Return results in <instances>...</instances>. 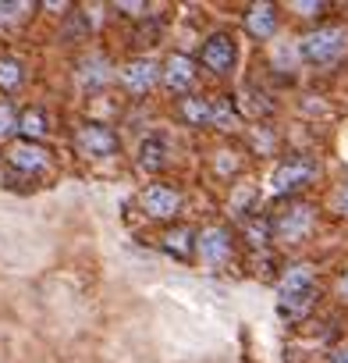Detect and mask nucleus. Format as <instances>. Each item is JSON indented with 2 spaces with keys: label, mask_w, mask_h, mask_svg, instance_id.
I'll list each match as a JSON object with an SVG mask.
<instances>
[{
  "label": "nucleus",
  "mask_w": 348,
  "mask_h": 363,
  "mask_svg": "<svg viewBox=\"0 0 348 363\" xmlns=\"http://www.w3.org/2000/svg\"><path fill=\"white\" fill-rule=\"evenodd\" d=\"M245 33L253 40H270L277 33V8L274 4H253L245 11Z\"/></svg>",
  "instance_id": "12"
},
{
  "label": "nucleus",
  "mask_w": 348,
  "mask_h": 363,
  "mask_svg": "<svg viewBox=\"0 0 348 363\" xmlns=\"http://www.w3.org/2000/svg\"><path fill=\"white\" fill-rule=\"evenodd\" d=\"M291 8H295V11H306V18H313V11H316V15L323 11V4H291Z\"/></svg>",
  "instance_id": "21"
},
{
  "label": "nucleus",
  "mask_w": 348,
  "mask_h": 363,
  "mask_svg": "<svg viewBox=\"0 0 348 363\" xmlns=\"http://www.w3.org/2000/svg\"><path fill=\"white\" fill-rule=\"evenodd\" d=\"M163 75V68L149 57H135L121 68V82L128 86V93H149L156 86V79Z\"/></svg>",
  "instance_id": "10"
},
{
  "label": "nucleus",
  "mask_w": 348,
  "mask_h": 363,
  "mask_svg": "<svg viewBox=\"0 0 348 363\" xmlns=\"http://www.w3.org/2000/svg\"><path fill=\"white\" fill-rule=\"evenodd\" d=\"M178 114H182V121H189L196 128L214 125V100H207V96H185L178 104Z\"/></svg>",
  "instance_id": "13"
},
{
  "label": "nucleus",
  "mask_w": 348,
  "mask_h": 363,
  "mask_svg": "<svg viewBox=\"0 0 348 363\" xmlns=\"http://www.w3.org/2000/svg\"><path fill=\"white\" fill-rule=\"evenodd\" d=\"M139 207L146 218L153 221H170L182 214V193L174 186H163V182H156V186H146L142 196H139Z\"/></svg>",
  "instance_id": "5"
},
{
  "label": "nucleus",
  "mask_w": 348,
  "mask_h": 363,
  "mask_svg": "<svg viewBox=\"0 0 348 363\" xmlns=\"http://www.w3.org/2000/svg\"><path fill=\"white\" fill-rule=\"evenodd\" d=\"M8 164L15 167V171H25V174H36V171H43L47 164H50V153L40 146V143H18V146H11V153H8Z\"/></svg>",
  "instance_id": "11"
},
{
  "label": "nucleus",
  "mask_w": 348,
  "mask_h": 363,
  "mask_svg": "<svg viewBox=\"0 0 348 363\" xmlns=\"http://www.w3.org/2000/svg\"><path fill=\"white\" fill-rule=\"evenodd\" d=\"M22 82H25V68H22V61H15V57H0V89H4V93H15Z\"/></svg>",
  "instance_id": "18"
},
{
  "label": "nucleus",
  "mask_w": 348,
  "mask_h": 363,
  "mask_svg": "<svg viewBox=\"0 0 348 363\" xmlns=\"http://www.w3.org/2000/svg\"><path fill=\"white\" fill-rule=\"evenodd\" d=\"M139 167L149 171V174H156V171L167 167V146H163V139H146L139 146Z\"/></svg>",
  "instance_id": "16"
},
{
  "label": "nucleus",
  "mask_w": 348,
  "mask_h": 363,
  "mask_svg": "<svg viewBox=\"0 0 348 363\" xmlns=\"http://www.w3.org/2000/svg\"><path fill=\"white\" fill-rule=\"evenodd\" d=\"M18 114H15V107H11V100H0V143H4L8 135H15L18 132Z\"/></svg>",
  "instance_id": "20"
},
{
  "label": "nucleus",
  "mask_w": 348,
  "mask_h": 363,
  "mask_svg": "<svg viewBox=\"0 0 348 363\" xmlns=\"http://www.w3.org/2000/svg\"><path fill=\"white\" fill-rule=\"evenodd\" d=\"M313 207L309 203H288V211H281L274 221H270V232L281 239V242H288V246H295V242H302L309 232H313Z\"/></svg>",
  "instance_id": "4"
},
{
  "label": "nucleus",
  "mask_w": 348,
  "mask_h": 363,
  "mask_svg": "<svg viewBox=\"0 0 348 363\" xmlns=\"http://www.w3.org/2000/svg\"><path fill=\"white\" fill-rule=\"evenodd\" d=\"M18 135H22L25 143H36V139L47 135V114H43V107H29V111L22 114V121H18Z\"/></svg>",
  "instance_id": "17"
},
{
  "label": "nucleus",
  "mask_w": 348,
  "mask_h": 363,
  "mask_svg": "<svg viewBox=\"0 0 348 363\" xmlns=\"http://www.w3.org/2000/svg\"><path fill=\"white\" fill-rule=\"evenodd\" d=\"M235 61H238V43L231 33H214L207 43H203V65L214 72V75H231L235 72Z\"/></svg>",
  "instance_id": "8"
},
{
  "label": "nucleus",
  "mask_w": 348,
  "mask_h": 363,
  "mask_svg": "<svg viewBox=\"0 0 348 363\" xmlns=\"http://www.w3.org/2000/svg\"><path fill=\"white\" fill-rule=\"evenodd\" d=\"M337 211H341V214H348V186L337 193Z\"/></svg>",
  "instance_id": "23"
},
{
  "label": "nucleus",
  "mask_w": 348,
  "mask_h": 363,
  "mask_svg": "<svg viewBox=\"0 0 348 363\" xmlns=\"http://www.w3.org/2000/svg\"><path fill=\"white\" fill-rule=\"evenodd\" d=\"M316 178V164L309 157H288L274 167L270 174V193L274 196H291L298 193L302 186H309V182Z\"/></svg>",
  "instance_id": "3"
},
{
  "label": "nucleus",
  "mask_w": 348,
  "mask_h": 363,
  "mask_svg": "<svg viewBox=\"0 0 348 363\" xmlns=\"http://www.w3.org/2000/svg\"><path fill=\"white\" fill-rule=\"evenodd\" d=\"M344 50H348V29H341V26H320L298 40V57L316 68L334 65Z\"/></svg>",
  "instance_id": "2"
},
{
  "label": "nucleus",
  "mask_w": 348,
  "mask_h": 363,
  "mask_svg": "<svg viewBox=\"0 0 348 363\" xmlns=\"http://www.w3.org/2000/svg\"><path fill=\"white\" fill-rule=\"evenodd\" d=\"M160 82L170 89V93H189L196 86V61L189 54H170L163 61V75Z\"/></svg>",
  "instance_id": "9"
},
{
  "label": "nucleus",
  "mask_w": 348,
  "mask_h": 363,
  "mask_svg": "<svg viewBox=\"0 0 348 363\" xmlns=\"http://www.w3.org/2000/svg\"><path fill=\"white\" fill-rule=\"evenodd\" d=\"M196 235H199V232H192V228H174V232H167V235H163V253L178 257V260H192V253H196Z\"/></svg>",
  "instance_id": "14"
},
{
  "label": "nucleus",
  "mask_w": 348,
  "mask_h": 363,
  "mask_svg": "<svg viewBox=\"0 0 348 363\" xmlns=\"http://www.w3.org/2000/svg\"><path fill=\"white\" fill-rule=\"evenodd\" d=\"M330 363H348V345H337L334 356H330Z\"/></svg>",
  "instance_id": "22"
},
{
  "label": "nucleus",
  "mask_w": 348,
  "mask_h": 363,
  "mask_svg": "<svg viewBox=\"0 0 348 363\" xmlns=\"http://www.w3.org/2000/svg\"><path fill=\"white\" fill-rule=\"evenodd\" d=\"M316 278L309 267H291L284 278H281V292H277V313L284 320H302L309 317V310L316 306Z\"/></svg>",
  "instance_id": "1"
},
{
  "label": "nucleus",
  "mask_w": 348,
  "mask_h": 363,
  "mask_svg": "<svg viewBox=\"0 0 348 363\" xmlns=\"http://www.w3.org/2000/svg\"><path fill=\"white\" fill-rule=\"evenodd\" d=\"M196 253H199V260H203V264L221 267V264H228V260H231V253H235V239H231V232H228V228L210 225V228H203V232L196 235Z\"/></svg>",
  "instance_id": "7"
},
{
  "label": "nucleus",
  "mask_w": 348,
  "mask_h": 363,
  "mask_svg": "<svg viewBox=\"0 0 348 363\" xmlns=\"http://www.w3.org/2000/svg\"><path fill=\"white\" fill-rule=\"evenodd\" d=\"M214 128H221V132L238 128V111H235L231 96H217L214 100Z\"/></svg>",
  "instance_id": "19"
},
{
  "label": "nucleus",
  "mask_w": 348,
  "mask_h": 363,
  "mask_svg": "<svg viewBox=\"0 0 348 363\" xmlns=\"http://www.w3.org/2000/svg\"><path fill=\"white\" fill-rule=\"evenodd\" d=\"M79 68H82V72H79V79H82V86H89V89H100V86H107V82H110V65H107L100 54L86 57Z\"/></svg>",
  "instance_id": "15"
},
{
  "label": "nucleus",
  "mask_w": 348,
  "mask_h": 363,
  "mask_svg": "<svg viewBox=\"0 0 348 363\" xmlns=\"http://www.w3.org/2000/svg\"><path fill=\"white\" fill-rule=\"evenodd\" d=\"M75 150L89 160H103V157L117 153V135L100 121H86L75 128Z\"/></svg>",
  "instance_id": "6"
}]
</instances>
